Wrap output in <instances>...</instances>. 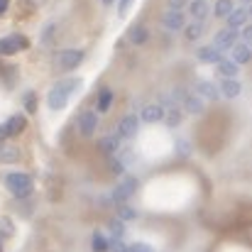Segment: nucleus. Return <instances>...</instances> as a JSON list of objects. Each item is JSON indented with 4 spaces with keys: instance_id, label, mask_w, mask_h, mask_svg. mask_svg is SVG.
<instances>
[{
    "instance_id": "nucleus-1",
    "label": "nucleus",
    "mask_w": 252,
    "mask_h": 252,
    "mask_svg": "<svg viewBox=\"0 0 252 252\" xmlns=\"http://www.w3.org/2000/svg\"><path fill=\"white\" fill-rule=\"evenodd\" d=\"M79 84H81L79 79H66V81H59V84L49 91V98H47L49 108H54V110H62V108H66V103H69L71 93L79 88Z\"/></svg>"
},
{
    "instance_id": "nucleus-2",
    "label": "nucleus",
    "mask_w": 252,
    "mask_h": 252,
    "mask_svg": "<svg viewBox=\"0 0 252 252\" xmlns=\"http://www.w3.org/2000/svg\"><path fill=\"white\" fill-rule=\"evenodd\" d=\"M5 186H7L10 193L17 196V198H25V196L32 193V179H30L27 174H22V171H12V174H7Z\"/></svg>"
},
{
    "instance_id": "nucleus-3",
    "label": "nucleus",
    "mask_w": 252,
    "mask_h": 252,
    "mask_svg": "<svg viewBox=\"0 0 252 252\" xmlns=\"http://www.w3.org/2000/svg\"><path fill=\"white\" fill-rule=\"evenodd\" d=\"M81 62H84V52H81V49H64V52H57V54H54V66H57V71H71V69H76Z\"/></svg>"
},
{
    "instance_id": "nucleus-4",
    "label": "nucleus",
    "mask_w": 252,
    "mask_h": 252,
    "mask_svg": "<svg viewBox=\"0 0 252 252\" xmlns=\"http://www.w3.org/2000/svg\"><path fill=\"white\" fill-rule=\"evenodd\" d=\"M135 191H137V179L127 176V179H123V181L115 186V191H113V201H115V203H123V201H127Z\"/></svg>"
},
{
    "instance_id": "nucleus-5",
    "label": "nucleus",
    "mask_w": 252,
    "mask_h": 252,
    "mask_svg": "<svg viewBox=\"0 0 252 252\" xmlns=\"http://www.w3.org/2000/svg\"><path fill=\"white\" fill-rule=\"evenodd\" d=\"M27 47H30V42H27V37H22V34H12V37L0 39V54H5V57L15 54L17 49H27Z\"/></svg>"
},
{
    "instance_id": "nucleus-6",
    "label": "nucleus",
    "mask_w": 252,
    "mask_h": 252,
    "mask_svg": "<svg viewBox=\"0 0 252 252\" xmlns=\"http://www.w3.org/2000/svg\"><path fill=\"white\" fill-rule=\"evenodd\" d=\"M238 44V30H220L218 34H216V42H213V47L218 49V52H223V49H233Z\"/></svg>"
},
{
    "instance_id": "nucleus-7",
    "label": "nucleus",
    "mask_w": 252,
    "mask_h": 252,
    "mask_svg": "<svg viewBox=\"0 0 252 252\" xmlns=\"http://www.w3.org/2000/svg\"><path fill=\"white\" fill-rule=\"evenodd\" d=\"M95 127H98V113L95 110H84L79 115V132L86 135V137H91L95 132Z\"/></svg>"
},
{
    "instance_id": "nucleus-8",
    "label": "nucleus",
    "mask_w": 252,
    "mask_h": 252,
    "mask_svg": "<svg viewBox=\"0 0 252 252\" xmlns=\"http://www.w3.org/2000/svg\"><path fill=\"white\" fill-rule=\"evenodd\" d=\"M137 127H140V120L135 115H125L120 120V127H118V135L120 137H135L137 135Z\"/></svg>"
},
{
    "instance_id": "nucleus-9",
    "label": "nucleus",
    "mask_w": 252,
    "mask_h": 252,
    "mask_svg": "<svg viewBox=\"0 0 252 252\" xmlns=\"http://www.w3.org/2000/svg\"><path fill=\"white\" fill-rule=\"evenodd\" d=\"M196 91H198V98H208V100H218L220 98V91L211 81H198L196 84Z\"/></svg>"
},
{
    "instance_id": "nucleus-10",
    "label": "nucleus",
    "mask_w": 252,
    "mask_h": 252,
    "mask_svg": "<svg viewBox=\"0 0 252 252\" xmlns=\"http://www.w3.org/2000/svg\"><path fill=\"white\" fill-rule=\"evenodd\" d=\"M250 59V44H243V42H238L235 47H233V64L235 66H240V64H245Z\"/></svg>"
},
{
    "instance_id": "nucleus-11",
    "label": "nucleus",
    "mask_w": 252,
    "mask_h": 252,
    "mask_svg": "<svg viewBox=\"0 0 252 252\" xmlns=\"http://www.w3.org/2000/svg\"><path fill=\"white\" fill-rule=\"evenodd\" d=\"M245 22H248V10H245V7H238V10H233V12L228 15L230 30H238V27H243Z\"/></svg>"
},
{
    "instance_id": "nucleus-12",
    "label": "nucleus",
    "mask_w": 252,
    "mask_h": 252,
    "mask_svg": "<svg viewBox=\"0 0 252 252\" xmlns=\"http://www.w3.org/2000/svg\"><path fill=\"white\" fill-rule=\"evenodd\" d=\"M162 118H164L162 105H155V103H152V105H147V108L142 110V120H145V123H159Z\"/></svg>"
},
{
    "instance_id": "nucleus-13",
    "label": "nucleus",
    "mask_w": 252,
    "mask_h": 252,
    "mask_svg": "<svg viewBox=\"0 0 252 252\" xmlns=\"http://www.w3.org/2000/svg\"><path fill=\"white\" fill-rule=\"evenodd\" d=\"M25 125H27L25 115H12V118L5 123V132H7V135H17V132L25 130Z\"/></svg>"
},
{
    "instance_id": "nucleus-14",
    "label": "nucleus",
    "mask_w": 252,
    "mask_h": 252,
    "mask_svg": "<svg viewBox=\"0 0 252 252\" xmlns=\"http://www.w3.org/2000/svg\"><path fill=\"white\" fill-rule=\"evenodd\" d=\"M189 10H191V17H193V20H201V22H203V17L211 12V7H208L206 0H193V2L189 5Z\"/></svg>"
},
{
    "instance_id": "nucleus-15",
    "label": "nucleus",
    "mask_w": 252,
    "mask_h": 252,
    "mask_svg": "<svg viewBox=\"0 0 252 252\" xmlns=\"http://www.w3.org/2000/svg\"><path fill=\"white\" fill-rule=\"evenodd\" d=\"M162 22H164V27L171 30V32H176V30H181V27H184V17H181V12H171V10L162 17Z\"/></svg>"
},
{
    "instance_id": "nucleus-16",
    "label": "nucleus",
    "mask_w": 252,
    "mask_h": 252,
    "mask_svg": "<svg viewBox=\"0 0 252 252\" xmlns=\"http://www.w3.org/2000/svg\"><path fill=\"white\" fill-rule=\"evenodd\" d=\"M198 59L211 62V64H218L223 59V52H218L216 47H206V49H198Z\"/></svg>"
},
{
    "instance_id": "nucleus-17",
    "label": "nucleus",
    "mask_w": 252,
    "mask_h": 252,
    "mask_svg": "<svg viewBox=\"0 0 252 252\" xmlns=\"http://www.w3.org/2000/svg\"><path fill=\"white\" fill-rule=\"evenodd\" d=\"M220 91H223L225 98H235V95L240 93V81H238V79H225V81L220 84Z\"/></svg>"
},
{
    "instance_id": "nucleus-18",
    "label": "nucleus",
    "mask_w": 252,
    "mask_h": 252,
    "mask_svg": "<svg viewBox=\"0 0 252 252\" xmlns=\"http://www.w3.org/2000/svg\"><path fill=\"white\" fill-rule=\"evenodd\" d=\"M203 32H206V25H203L201 20H193V22L186 27V39H191V42H193V39H198Z\"/></svg>"
},
{
    "instance_id": "nucleus-19",
    "label": "nucleus",
    "mask_w": 252,
    "mask_h": 252,
    "mask_svg": "<svg viewBox=\"0 0 252 252\" xmlns=\"http://www.w3.org/2000/svg\"><path fill=\"white\" fill-rule=\"evenodd\" d=\"M218 71H220L225 79H235V76H238V66H235L230 59H220V62H218Z\"/></svg>"
},
{
    "instance_id": "nucleus-20",
    "label": "nucleus",
    "mask_w": 252,
    "mask_h": 252,
    "mask_svg": "<svg viewBox=\"0 0 252 252\" xmlns=\"http://www.w3.org/2000/svg\"><path fill=\"white\" fill-rule=\"evenodd\" d=\"M184 103H186L184 108H186L189 113H196V115L203 113V100H201L198 95H184Z\"/></svg>"
},
{
    "instance_id": "nucleus-21",
    "label": "nucleus",
    "mask_w": 252,
    "mask_h": 252,
    "mask_svg": "<svg viewBox=\"0 0 252 252\" xmlns=\"http://www.w3.org/2000/svg\"><path fill=\"white\" fill-rule=\"evenodd\" d=\"M110 103H113V91H110V88H103L100 95H98V110L105 113V110L110 108Z\"/></svg>"
},
{
    "instance_id": "nucleus-22",
    "label": "nucleus",
    "mask_w": 252,
    "mask_h": 252,
    "mask_svg": "<svg viewBox=\"0 0 252 252\" xmlns=\"http://www.w3.org/2000/svg\"><path fill=\"white\" fill-rule=\"evenodd\" d=\"M118 145H120V137L115 135H108V137H103L100 140V147H103V152H108V155H115V150H118Z\"/></svg>"
},
{
    "instance_id": "nucleus-23",
    "label": "nucleus",
    "mask_w": 252,
    "mask_h": 252,
    "mask_svg": "<svg viewBox=\"0 0 252 252\" xmlns=\"http://www.w3.org/2000/svg\"><path fill=\"white\" fill-rule=\"evenodd\" d=\"M130 39H132V44H145V42H147V30H145L142 25L132 27V30H130Z\"/></svg>"
},
{
    "instance_id": "nucleus-24",
    "label": "nucleus",
    "mask_w": 252,
    "mask_h": 252,
    "mask_svg": "<svg viewBox=\"0 0 252 252\" xmlns=\"http://www.w3.org/2000/svg\"><path fill=\"white\" fill-rule=\"evenodd\" d=\"M233 10H235V7H233V0H218V2H216V10H213V12H216L218 17H228V15H230Z\"/></svg>"
},
{
    "instance_id": "nucleus-25",
    "label": "nucleus",
    "mask_w": 252,
    "mask_h": 252,
    "mask_svg": "<svg viewBox=\"0 0 252 252\" xmlns=\"http://www.w3.org/2000/svg\"><path fill=\"white\" fill-rule=\"evenodd\" d=\"M91 245H93V250H95V252H105V250H108V240H105L100 233H95V235H93Z\"/></svg>"
},
{
    "instance_id": "nucleus-26",
    "label": "nucleus",
    "mask_w": 252,
    "mask_h": 252,
    "mask_svg": "<svg viewBox=\"0 0 252 252\" xmlns=\"http://www.w3.org/2000/svg\"><path fill=\"white\" fill-rule=\"evenodd\" d=\"M17 159V150L12 147H0V162H15Z\"/></svg>"
},
{
    "instance_id": "nucleus-27",
    "label": "nucleus",
    "mask_w": 252,
    "mask_h": 252,
    "mask_svg": "<svg viewBox=\"0 0 252 252\" xmlns=\"http://www.w3.org/2000/svg\"><path fill=\"white\" fill-rule=\"evenodd\" d=\"M135 218H137V211H132V208H120V218H118L120 223H123V220H135Z\"/></svg>"
},
{
    "instance_id": "nucleus-28",
    "label": "nucleus",
    "mask_w": 252,
    "mask_h": 252,
    "mask_svg": "<svg viewBox=\"0 0 252 252\" xmlns=\"http://www.w3.org/2000/svg\"><path fill=\"white\" fill-rule=\"evenodd\" d=\"M179 123H181V113H179V110H171V113L167 115V125H171V127H176Z\"/></svg>"
},
{
    "instance_id": "nucleus-29",
    "label": "nucleus",
    "mask_w": 252,
    "mask_h": 252,
    "mask_svg": "<svg viewBox=\"0 0 252 252\" xmlns=\"http://www.w3.org/2000/svg\"><path fill=\"white\" fill-rule=\"evenodd\" d=\"M25 108H27V113H34V110H37V103H34V93H27V95H25Z\"/></svg>"
},
{
    "instance_id": "nucleus-30",
    "label": "nucleus",
    "mask_w": 252,
    "mask_h": 252,
    "mask_svg": "<svg viewBox=\"0 0 252 252\" xmlns=\"http://www.w3.org/2000/svg\"><path fill=\"white\" fill-rule=\"evenodd\" d=\"M110 233L115 235V240H120V235H123V223H120V220H113V223H110Z\"/></svg>"
},
{
    "instance_id": "nucleus-31",
    "label": "nucleus",
    "mask_w": 252,
    "mask_h": 252,
    "mask_svg": "<svg viewBox=\"0 0 252 252\" xmlns=\"http://www.w3.org/2000/svg\"><path fill=\"white\" fill-rule=\"evenodd\" d=\"M127 252H155L150 245H145V243H135L132 248H127Z\"/></svg>"
},
{
    "instance_id": "nucleus-32",
    "label": "nucleus",
    "mask_w": 252,
    "mask_h": 252,
    "mask_svg": "<svg viewBox=\"0 0 252 252\" xmlns=\"http://www.w3.org/2000/svg\"><path fill=\"white\" fill-rule=\"evenodd\" d=\"M108 250L110 252H127V248H125L120 240H113V243H108Z\"/></svg>"
},
{
    "instance_id": "nucleus-33",
    "label": "nucleus",
    "mask_w": 252,
    "mask_h": 252,
    "mask_svg": "<svg viewBox=\"0 0 252 252\" xmlns=\"http://www.w3.org/2000/svg\"><path fill=\"white\" fill-rule=\"evenodd\" d=\"M184 5H186V0H169V10L171 12H179Z\"/></svg>"
},
{
    "instance_id": "nucleus-34",
    "label": "nucleus",
    "mask_w": 252,
    "mask_h": 252,
    "mask_svg": "<svg viewBox=\"0 0 252 252\" xmlns=\"http://www.w3.org/2000/svg\"><path fill=\"white\" fill-rule=\"evenodd\" d=\"M123 167H125V164H123V159H113V162H110V169H113V171H118V174L123 171Z\"/></svg>"
},
{
    "instance_id": "nucleus-35",
    "label": "nucleus",
    "mask_w": 252,
    "mask_h": 252,
    "mask_svg": "<svg viewBox=\"0 0 252 252\" xmlns=\"http://www.w3.org/2000/svg\"><path fill=\"white\" fill-rule=\"evenodd\" d=\"M130 5H132V0H120V15H125Z\"/></svg>"
},
{
    "instance_id": "nucleus-36",
    "label": "nucleus",
    "mask_w": 252,
    "mask_h": 252,
    "mask_svg": "<svg viewBox=\"0 0 252 252\" xmlns=\"http://www.w3.org/2000/svg\"><path fill=\"white\" fill-rule=\"evenodd\" d=\"M250 39H252V30L250 27H245V32H243V44H248Z\"/></svg>"
},
{
    "instance_id": "nucleus-37",
    "label": "nucleus",
    "mask_w": 252,
    "mask_h": 252,
    "mask_svg": "<svg viewBox=\"0 0 252 252\" xmlns=\"http://www.w3.org/2000/svg\"><path fill=\"white\" fill-rule=\"evenodd\" d=\"M7 5H10V0H0V15L7 10Z\"/></svg>"
},
{
    "instance_id": "nucleus-38",
    "label": "nucleus",
    "mask_w": 252,
    "mask_h": 252,
    "mask_svg": "<svg viewBox=\"0 0 252 252\" xmlns=\"http://www.w3.org/2000/svg\"><path fill=\"white\" fill-rule=\"evenodd\" d=\"M5 137H7V132H5V127H0V145L5 142Z\"/></svg>"
},
{
    "instance_id": "nucleus-39",
    "label": "nucleus",
    "mask_w": 252,
    "mask_h": 252,
    "mask_svg": "<svg viewBox=\"0 0 252 252\" xmlns=\"http://www.w3.org/2000/svg\"><path fill=\"white\" fill-rule=\"evenodd\" d=\"M248 5H250V0H243V7H245V10H248Z\"/></svg>"
},
{
    "instance_id": "nucleus-40",
    "label": "nucleus",
    "mask_w": 252,
    "mask_h": 252,
    "mask_svg": "<svg viewBox=\"0 0 252 252\" xmlns=\"http://www.w3.org/2000/svg\"><path fill=\"white\" fill-rule=\"evenodd\" d=\"M103 5H113V0H103Z\"/></svg>"
},
{
    "instance_id": "nucleus-41",
    "label": "nucleus",
    "mask_w": 252,
    "mask_h": 252,
    "mask_svg": "<svg viewBox=\"0 0 252 252\" xmlns=\"http://www.w3.org/2000/svg\"><path fill=\"white\" fill-rule=\"evenodd\" d=\"M0 252H2V250H0Z\"/></svg>"
}]
</instances>
